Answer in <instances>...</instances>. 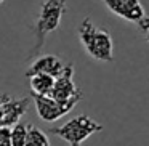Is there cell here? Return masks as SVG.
Instances as JSON below:
<instances>
[{
    "mask_svg": "<svg viewBox=\"0 0 149 146\" xmlns=\"http://www.w3.org/2000/svg\"><path fill=\"white\" fill-rule=\"evenodd\" d=\"M66 11H68V2L66 0H45L40 5V11L32 26L34 36H36V45L31 50L29 58L39 56L40 50L45 45L47 37L59 27Z\"/></svg>",
    "mask_w": 149,
    "mask_h": 146,
    "instance_id": "cell-1",
    "label": "cell"
},
{
    "mask_svg": "<svg viewBox=\"0 0 149 146\" xmlns=\"http://www.w3.org/2000/svg\"><path fill=\"white\" fill-rule=\"evenodd\" d=\"M79 39L88 56L101 63L114 61V42L112 36L106 29L98 27L90 18H84L79 26Z\"/></svg>",
    "mask_w": 149,
    "mask_h": 146,
    "instance_id": "cell-2",
    "label": "cell"
},
{
    "mask_svg": "<svg viewBox=\"0 0 149 146\" xmlns=\"http://www.w3.org/2000/svg\"><path fill=\"white\" fill-rule=\"evenodd\" d=\"M103 129H104L103 124L93 120L87 114H80V116H75L72 119H69L63 125L52 129L50 132L53 135L59 136L69 146H82L84 141H87L95 133L103 132Z\"/></svg>",
    "mask_w": 149,
    "mask_h": 146,
    "instance_id": "cell-3",
    "label": "cell"
},
{
    "mask_svg": "<svg viewBox=\"0 0 149 146\" xmlns=\"http://www.w3.org/2000/svg\"><path fill=\"white\" fill-rule=\"evenodd\" d=\"M109 11L125 21L136 24L143 34L149 31V15L146 13L141 0H101Z\"/></svg>",
    "mask_w": 149,
    "mask_h": 146,
    "instance_id": "cell-4",
    "label": "cell"
},
{
    "mask_svg": "<svg viewBox=\"0 0 149 146\" xmlns=\"http://www.w3.org/2000/svg\"><path fill=\"white\" fill-rule=\"evenodd\" d=\"M48 96L59 103H68L72 100L80 101L84 98L82 90H79L74 82V64L72 63H66V68L61 72V75L55 79V84Z\"/></svg>",
    "mask_w": 149,
    "mask_h": 146,
    "instance_id": "cell-5",
    "label": "cell"
},
{
    "mask_svg": "<svg viewBox=\"0 0 149 146\" xmlns=\"http://www.w3.org/2000/svg\"><path fill=\"white\" fill-rule=\"evenodd\" d=\"M36 106L37 116L43 120V122H55V120L61 119L63 116H66L68 112H71L75 106H77L79 100H72L68 103H59V101L53 100L50 96H39V95H31Z\"/></svg>",
    "mask_w": 149,
    "mask_h": 146,
    "instance_id": "cell-6",
    "label": "cell"
},
{
    "mask_svg": "<svg viewBox=\"0 0 149 146\" xmlns=\"http://www.w3.org/2000/svg\"><path fill=\"white\" fill-rule=\"evenodd\" d=\"M31 98H10L0 103V127H13L21 122V117L29 109Z\"/></svg>",
    "mask_w": 149,
    "mask_h": 146,
    "instance_id": "cell-7",
    "label": "cell"
},
{
    "mask_svg": "<svg viewBox=\"0 0 149 146\" xmlns=\"http://www.w3.org/2000/svg\"><path fill=\"white\" fill-rule=\"evenodd\" d=\"M64 68H66V63L59 56L40 55V56H36V59L31 63L29 69L26 71V77L34 75V74H47V75H52V77L56 79L58 75H61Z\"/></svg>",
    "mask_w": 149,
    "mask_h": 146,
    "instance_id": "cell-8",
    "label": "cell"
},
{
    "mask_svg": "<svg viewBox=\"0 0 149 146\" xmlns=\"http://www.w3.org/2000/svg\"><path fill=\"white\" fill-rule=\"evenodd\" d=\"M27 79H29L31 95H39V96H48L55 84V77L47 74H34Z\"/></svg>",
    "mask_w": 149,
    "mask_h": 146,
    "instance_id": "cell-9",
    "label": "cell"
},
{
    "mask_svg": "<svg viewBox=\"0 0 149 146\" xmlns=\"http://www.w3.org/2000/svg\"><path fill=\"white\" fill-rule=\"evenodd\" d=\"M24 146H52V143L45 132L37 129L34 124H27V136Z\"/></svg>",
    "mask_w": 149,
    "mask_h": 146,
    "instance_id": "cell-10",
    "label": "cell"
},
{
    "mask_svg": "<svg viewBox=\"0 0 149 146\" xmlns=\"http://www.w3.org/2000/svg\"><path fill=\"white\" fill-rule=\"evenodd\" d=\"M27 136V124L18 122L16 125L10 127V138L11 146H24Z\"/></svg>",
    "mask_w": 149,
    "mask_h": 146,
    "instance_id": "cell-11",
    "label": "cell"
},
{
    "mask_svg": "<svg viewBox=\"0 0 149 146\" xmlns=\"http://www.w3.org/2000/svg\"><path fill=\"white\" fill-rule=\"evenodd\" d=\"M0 146H11L10 127H0Z\"/></svg>",
    "mask_w": 149,
    "mask_h": 146,
    "instance_id": "cell-12",
    "label": "cell"
},
{
    "mask_svg": "<svg viewBox=\"0 0 149 146\" xmlns=\"http://www.w3.org/2000/svg\"><path fill=\"white\" fill-rule=\"evenodd\" d=\"M10 95H8V93H2V95H0V103H3V101H7V100H10Z\"/></svg>",
    "mask_w": 149,
    "mask_h": 146,
    "instance_id": "cell-13",
    "label": "cell"
},
{
    "mask_svg": "<svg viewBox=\"0 0 149 146\" xmlns=\"http://www.w3.org/2000/svg\"><path fill=\"white\" fill-rule=\"evenodd\" d=\"M144 37H146V40H148V42H149V31H148V32L144 34Z\"/></svg>",
    "mask_w": 149,
    "mask_h": 146,
    "instance_id": "cell-14",
    "label": "cell"
},
{
    "mask_svg": "<svg viewBox=\"0 0 149 146\" xmlns=\"http://www.w3.org/2000/svg\"><path fill=\"white\" fill-rule=\"evenodd\" d=\"M3 2H5V0H0V5H2V3H3Z\"/></svg>",
    "mask_w": 149,
    "mask_h": 146,
    "instance_id": "cell-15",
    "label": "cell"
}]
</instances>
